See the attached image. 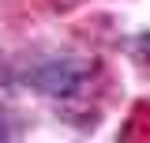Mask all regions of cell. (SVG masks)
Returning a JSON list of instances; mask_svg holds the SVG:
<instances>
[{
  "label": "cell",
  "instance_id": "cell-1",
  "mask_svg": "<svg viewBox=\"0 0 150 143\" xmlns=\"http://www.w3.org/2000/svg\"><path fill=\"white\" fill-rule=\"evenodd\" d=\"M38 90H45L49 98H68L75 90L83 87V79H86V64L83 60H45V64H38L30 75H26Z\"/></svg>",
  "mask_w": 150,
  "mask_h": 143
}]
</instances>
